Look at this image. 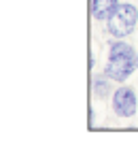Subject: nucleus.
Masks as SVG:
<instances>
[{
    "mask_svg": "<svg viewBox=\"0 0 138 149\" xmlns=\"http://www.w3.org/2000/svg\"><path fill=\"white\" fill-rule=\"evenodd\" d=\"M136 68H138V56H136L134 47L123 43L121 38H117L108 49V62H106L104 74L108 79L121 83L128 77H132Z\"/></svg>",
    "mask_w": 138,
    "mask_h": 149,
    "instance_id": "f257e3e1",
    "label": "nucleus"
},
{
    "mask_svg": "<svg viewBox=\"0 0 138 149\" xmlns=\"http://www.w3.org/2000/svg\"><path fill=\"white\" fill-rule=\"evenodd\" d=\"M136 24H138V9L130 2H119L113 15L106 19V30L115 38H126L134 32Z\"/></svg>",
    "mask_w": 138,
    "mask_h": 149,
    "instance_id": "f03ea898",
    "label": "nucleus"
},
{
    "mask_svg": "<svg viewBox=\"0 0 138 149\" xmlns=\"http://www.w3.org/2000/svg\"><path fill=\"white\" fill-rule=\"evenodd\" d=\"M138 109V98L134 87L130 85H121L113 92V111L119 117H134Z\"/></svg>",
    "mask_w": 138,
    "mask_h": 149,
    "instance_id": "7ed1b4c3",
    "label": "nucleus"
},
{
    "mask_svg": "<svg viewBox=\"0 0 138 149\" xmlns=\"http://www.w3.org/2000/svg\"><path fill=\"white\" fill-rule=\"evenodd\" d=\"M117 6H119V0H92V15L94 19L106 22Z\"/></svg>",
    "mask_w": 138,
    "mask_h": 149,
    "instance_id": "20e7f679",
    "label": "nucleus"
},
{
    "mask_svg": "<svg viewBox=\"0 0 138 149\" xmlns=\"http://www.w3.org/2000/svg\"><path fill=\"white\" fill-rule=\"evenodd\" d=\"M110 81H113V79H108L106 74H104V77H96V79H94L92 90H94V94H96L98 98L110 96Z\"/></svg>",
    "mask_w": 138,
    "mask_h": 149,
    "instance_id": "39448f33",
    "label": "nucleus"
}]
</instances>
